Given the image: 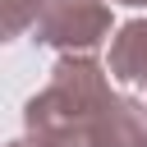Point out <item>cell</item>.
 <instances>
[{
	"label": "cell",
	"mask_w": 147,
	"mask_h": 147,
	"mask_svg": "<svg viewBox=\"0 0 147 147\" xmlns=\"http://www.w3.org/2000/svg\"><path fill=\"white\" fill-rule=\"evenodd\" d=\"M110 101L106 69L92 55H64L51 69V83L23 106L28 138L37 147H87V133Z\"/></svg>",
	"instance_id": "obj_1"
},
{
	"label": "cell",
	"mask_w": 147,
	"mask_h": 147,
	"mask_svg": "<svg viewBox=\"0 0 147 147\" xmlns=\"http://www.w3.org/2000/svg\"><path fill=\"white\" fill-rule=\"evenodd\" d=\"M110 37L106 0H46L37 14V41L60 46L64 55H92Z\"/></svg>",
	"instance_id": "obj_2"
},
{
	"label": "cell",
	"mask_w": 147,
	"mask_h": 147,
	"mask_svg": "<svg viewBox=\"0 0 147 147\" xmlns=\"http://www.w3.org/2000/svg\"><path fill=\"white\" fill-rule=\"evenodd\" d=\"M87 147H147V110L133 96L110 92V101L101 106V115L87 133Z\"/></svg>",
	"instance_id": "obj_3"
},
{
	"label": "cell",
	"mask_w": 147,
	"mask_h": 147,
	"mask_svg": "<svg viewBox=\"0 0 147 147\" xmlns=\"http://www.w3.org/2000/svg\"><path fill=\"white\" fill-rule=\"evenodd\" d=\"M110 78L129 87H147V23L133 18L115 32L110 41Z\"/></svg>",
	"instance_id": "obj_4"
},
{
	"label": "cell",
	"mask_w": 147,
	"mask_h": 147,
	"mask_svg": "<svg viewBox=\"0 0 147 147\" xmlns=\"http://www.w3.org/2000/svg\"><path fill=\"white\" fill-rule=\"evenodd\" d=\"M41 5L46 0H0V41H14L28 28H37Z\"/></svg>",
	"instance_id": "obj_5"
},
{
	"label": "cell",
	"mask_w": 147,
	"mask_h": 147,
	"mask_svg": "<svg viewBox=\"0 0 147 147\" xmlns=\"http://www.w3.org/2000/svg\"><path fill=\"white\" fill-rule=\"evenodd\" d=\"M110 5H133V9H147V0H110Z\"/></svg>",
	"instance_id": "obj_6"
},
{
	"label": "cell",
	"mask_w": 147,
	"mask_h": 147,
	"mask_svg": "<svg viewBox=\"0 0 147 147\" xmlns=\"http://www.w3.org/2000/svg\"><path fill=\"white\" fill-rule=\"evenodd\" d=\"M5 147H37V142H32V138H23V142H5Z\"/></svg>",
	"instance_id": "obj_7"
}]
</instances>
